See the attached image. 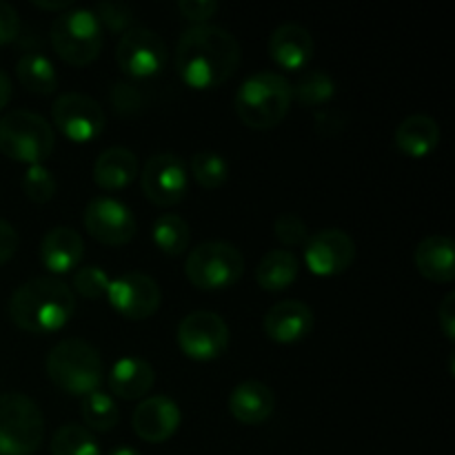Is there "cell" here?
<instances>
[{
	"label": "cell",
	"mask_w": 455,
	"mask_h": 455,
	"mask_svg": "<svg viewBox=\"0 0 455 455\" xmlns=\"http://www.w3.org/2000/svg\"><path fill=\"white\" fill-rule=\"evenodd\" d=\"M240 43L231 31L216 25H194L182 31L173 53V67L182 83L207 92L225 84L238 71Z\"/></svg>",
	"instance_id": "obj_1"
},
{
	"label": "cell",
	"mask_w": 455,
	"mask_h": 455,
	"mask_svg": "<svg viewBox=\"0 0 455 455\" xmlns=\"http://www.w3.org/2000/svg\"><path fill=\"white\" fill-rule=\"evenodd\" d=\"M76 311V296L69 284L52 275L22 283L9 298L13 324L31 333H53L65 327Z\"/></svg>",
	"instance_id": "obj_2"
},
{
	"label": "cell",
	"mask_w": 455,
	"mask_h": 455,
	"mask_svg": "<svg viewBox=\"0 0 455 455\" xmlns=\"http://www.w3.org/2000/svg\"><path fill=\"white\" fill-rule=\"evenodd\" d=\"M291 83L283 74L267 69L247 76L234 98L235 114L251 129L280 124L291 109Z\"/></svg>",
	"instance_id": "obj_3"
},
{
	"label": "cell",
	"mask_w": 455,
	"mask_h": 455,
	"mask_svg": "<svg viewBox=\"0 0 455 455\" xmlns=\"http://www.w3.org/2000/svg\"><path fill=\"white\" fill-rule=\"evenodd\" d=\"M44 367H47L49 380L58 389L80 395V398L98 391L102 373H105L100 351L83 338H67L58 342L49 351Z\"/></svg>",
	"instance_id": "obj_4"
},
{
	"label": "cell",
	"mask_w": 455,
	"mask_h": 455,
	"mask_svg": "<svg viewBox=\"0 0 455 455\" xmlns=\"http://www.w3.org/2000/svg\"><path fill=\"white\" fill-rule=\"evenodd\" d=\"M56 147L53 127L40 114L13 109L0 118V151L16 163L43 164Z\"/></svg>",
	"instance_id": "obj_5"
},
{
	"label": "cell",
	"mask_w": 455,
	"mask_h": 455,
	"mask_svg": "<svg viewBox=\"0 0 455 455\" xmlns=\"http://www.w3.org/2000/svg\"><path fill=\"white\" fill-rule=\"evenodd\" d=\"M44 440V416L25 394L0 395V455H34Z\"/></svg>",
	"instance_id": "obj_6"
},
{
	"label": "cell",
	"mask_w": 455,
	"mask_h": 455,
	"mask_svg": "<svg viewBox=\"0 0 455 455\" xmlns=\"http://www.w3.org/2000/svg\"><path fill=\"white\" fill-rule=\"evenodd\" d=\"M244 274V258L235 244L212 240L191 249L185 262V275L196 289L218 291L234 287Z\"/></svg>",
	"instance_id": "obj_7"
},
{
	"label": "cell",
	"mask_w": 455,
	"mask_h": 455,
	"mask_svg": "<svg viewBox=\"0 0 455 455\" xmlns=\"http://www.w3.org/2000/svg\"><path fill=\"white\" fill-rule=\"evenodd\" d=\"M52 47L74 67L92 65L102 49V25L92 9H71L52 22Z\"/></svg>",
	"instance_id": "obj_8"
},
{
	"label": "cell",
	"mask_w": 455,
	"mask_h": 455,
	"mask_svg": "<svg viewBox=\"0 0 455 455\" xmlns=\"http://www.w3.org/2000/svg\"><path fill=\"white\" fill-rule=\"evenodd\" d=\"M169 49L156 31L147 27H132L124 31L116 47L118 69L129 78H151L167 67Z\"/></svg>",
	"instance_id": "obj_9"
},
{
	"label": "cell",
	"mask_w": 455,
	"mask_h": 455,
	"mask_svg": "<svg viewBox=\"0 0 455 455\" xmlns=\"http://www.w3.org/2000/svg\"><path fill=\"white\" fill-rule=\"evenodd\" d=\"M229 324L213 311H194L178 324V345L182 354L198 363L220 358L229 347Z\"/></svg>",
	"instance_id": "obj_10"
},
{
	"label": "cell",
	"mask_w": 455,
	"mask_h": 455,
	"mask_svg": "<svg viewBox=\"0 0 455 455\" xmlns=\"http://www.w3.org/2000/svg\"><path fill=\"white\" fill-rule=\"evenodd\" d=\"M52 120L58 132L76 145H84L98 138L105 129V111L87 93L69 92L56 98Z\"/></svg>",
	"instance_id": "obj_11"
},
{
	"label": "cell",
	"mask_w": 455,
	"mask_h": 455,
	"mask_svg": "<svg viewBox=\"0 0 455 455\" xmlns=\"http://www.w3.org/2000/svg\"><path fill=\"white\" fill-rule=\"evenodd\" d=\"M142 191L158 207H173L182 203L189 191V169L176 154H156L147 160L140 176Z\"/></svg>",
	"instance_id": "obj_12"
},
{
	"label": "cell",
	"mask_w": 455,
	"mask_h": 455,
	"mask_svg": "<svg viewBox=\"0 0 455 455\" xmlns=\"http://www.w3.org/2000/svg\"><path fill=\"white\" fill-rule=\"evenodd\" d=\"M84 229L107 247H123L132 243L138 225L127 204L109 196H98L84 209Z\"/></svg>",
	"instance_id": "obj_13"
},
{
	"label": "cell",
	"mask_w": 455,
	"mask_h": 455,
	"mask_svg": "<svg viewBox=\"0 0 455 455\" xmlns=\"http://www.w3.org/2000/svg\"><path fill=\"white\" fill-rule=\"evenodd\" d=\"M107 300L127 320H147L158 311L163 291L151 275L140 271H129L111 280Z\"/></svg>",
	"instance_id": "obj_14"
},
{
	"label": "cell",
	"mask_w": 455,
	"mask_h": 455,
	"mask_svg": "<svg viewBox=\"0 0 455 455\" xmlns=\"http://www.w3.org/2000/svg\"><path fill=\"white\" fill-rule=\"evenodd\" d=\"M355 258V243L347 231L323 229L305 243V262L311 274L320 278L338 275L351 267Z\"/></svg>",
	"instance_id": "obj_15"
},
{
	"label": "cell",
	"mask_w": 455,
	"mask_h": 455,
	"mask_svg": "<svg viewBox=\"0 0 455 455\" xmlns=\"http://www.w3.org/2000/svg\"><path fill=\"white\" fill-rule=\"evenodd\" d=\"M180 409L167 395L145 398L132 416V425L138 438L151 444H160L172 438L180 427Z\"/></svg>",
	"instance_id": "obj_16"
},
{
	"label": "cell",
	"mask_w": 455,
	"mask_h": 455,
	"mask_svg": "<svg viewBox=\"0 0 455 455\" xmlns=\"http://www.w3.org/2000/svg\"><path fill=\"white\" fill-rule=\"evenodd\" d=\"M314 311L302 300H283L271 307L262 320V329L269 340L278 345H293L305 340L314 329Z\"/></svg>",
	"instance_id": "obj_17"
},
{
	"label": "cell",
	"mask_w": 455,
	"mask_h": 455,
	"mask_svg": "<svg viewBox=\"0 0 455 455\" xmlns=\"http://www.w3.org/2000/svg\"><path fill=\"white\" fill-rule=\"evenodd\" d=\"M314 36L298 22H284L275 27L269 38L271 60L284 71H300L314 58Z\"/></svg>",
	"instance_id": "obj_18"
},
{
	"label": "cell",
	"mask_w": 455,
	"mask_h": 455,
	"mask_svg": "<svg viewBox=\"0 0 455 455\" xmlns=\"http://www.w3.org/2000/svg\"><path fill=\"white\" fill-rule=\"evenodd\" d=\"M83 256L84 240L74 227H56L40 243V260L52 274H67L80 265Z\"/></svg>",
	"instance_id": "obj_19"
},
{
	"label": "cell",
	"mask_w": 455,
	"mask_h": 455,
	"mask_svg": "<svg viewBox=\"0 0 455 455\" xmlns=\"http://www.w3.org/2000/svg\"><path fill=\"white\" fill-rule=\"evenodd\" d=\"M275 395L260 380H244L229 395V411L243 425H260L274 413Z\"/></svg>",
	"instance_id": "obj_20"
},
{
	"label": "cell",
	"mask_w": 455,
	"mask_h": 455,
	"mask_svg": "<svg viewBox=\"0 0 455 455\" xmlns=\"http://www.w3.org/2000/svg\"><path fill=\"white\" fill-rule=\"evenodd\" d=\"M111 394L123 400H140L151 391L156 382V371L147 360L138 355H124L109 369Z\"/></svg>",
	"instance_id": "obj_21"
},
{
	"label": "cell",
	"mask_w": 455,
	"mask_h": 455,
	"mask_svg": "<svg viewBox=\"0 0 455 455\" xmlns=\"http://www.w3.org/2000/svg\"><path fill=\"white\" fill-rule=\"evenodd\" d=\"M453 240L449 235H427L413 253L416 269L431 283H451L455 278Z\"/></svg>",
	"instance_id": "obj_22"
},
{
	"label": "cell",
	"mask_w": 455,
	"mask_h": 455,
	"mask_svg": "<svg viewBox=\"0 0 455 455\" xmlns=\"http://www.w3.org/2000/svg\"><path fill=\"white\" fill-rule=\"evenodd\" d=\"M138 176V158L127 147H109L93 164V182L105 191H118Z\"/></svg>",
	"instance_id": "obj_23"
},
{
	"label": "cell",
	"mask_w": 455,
	"mask_h": 455,
	"mask_svg": "<svg viewBox=\"0 0 455 455\" xmlns=\"http://www.w3.org/2000/svg\"><path fill=\"white\" fill-rule=\"evenodd\" d=\"M395 147L409 158H425L438 147L440 124L427 114H413L395 129Z\"/></svg>",
	"instance_id": "obj_24"
},
{
	"label": "cell",
	"mask_w": 455,
	"mask_h": 455,
	"mask_svg": "<svg viewBox=\"0 0 455 455\" xmlns=\"http://www.w3.org/2000/svg\"><path fill=\"white\" fill-rule=\"evenodd\" d=\"M300 274V262L289 249H271L258 262L256 280L265 291H283L291 287Z\"/></svg>",
	"instance_id": "obj_25"
},
{
	"label": "cell",
	"mask_w": 455,
	"mask_h": 455,
	"mask_svg": "<svg viewBox=\"0 0 455 455\" xmlns=\"http://www.w3.org/2000/svg\"><path fill=\"white\" fill-rule=\"evenodd\" d=\"M16 76L22 87L38 96H49L58 89V74L53 62L43 53H25L16 65Z\"/></svg>",
	"instance_id": "obj_26"
},
{
	"label": "cell",
	"mask_w": 455,
	"mask_h": 455,
	"mask_svg": "<svg viewBox=\"0 0 455 455\" xmlns=\"http://www.w3.org/2000/svg\"><path fill=\"white\" fill-rule=\"evenodd\" d=\"M151 238L164 256H182L191 243L189 222L176 213H163L151 227Z\"/></svg>",
	"instance_id": "obj_27"
},
{
	"label": "cell",
	"mask_w": 455,
	"mask_h": 455,
	"mask_svg": "<svg viewBox=\"0 0 455 455\" xmlns=\"http://www.w3.org/2000/svg\"><path fill=\"white\" fill-rule=\"evenodd\" d=\"M291 93L300 105L323 107L336 96V80L323 69L302 71L296 84H291Z\"/></svg>",
	"instance_id": "obj_28"
},
{
	"label": "cell",
	"mask_w": 455,
	"mask_h": 455,
	"mask_svg": "<svg viewBox=\"0 0 455 455\" xmlns=\"http://www.w3.org/2000/svg\"><path fill=\"white\" fill-rule=\"evenodd\" d=\"M80 411H83L84 427L100 431V434L114 429L120 420L118 404L105 391H92L89 395H84L83 403H80Z\"/></svg>",
	"instance_id": "obj_29"
},
{
	"label": "cell",
	"mask_w": 455,
	"mask_h": 455,
	"mask_svg": "<svg viewBox=\"0 0 455 455\" xmlns=\"http://www.w3.org/2000/svg\"><path fill=\"white\" fill-rule=\"evenodd\" d=\"M49 449H52V455H100V447L92 431L74 422L60 427L53 434Z\"/></svg>",
	"instance_id": "obj_30"
},
{
	"label": "cell",
	"mask_w": 455,
	"mask_h": 455,
	"mask_svg": "<svg viewBox=\"0 0 455 455\" xmlns=\"http://www.w3.org/2000/svg\"><path fill=\"white\" fill-rule=\"evenodd\" d=\"M189 173L204 189H218L229 178V164L216 151H198L189 160Z\"/></svg>",
	"instance_id": "obj_31"
},
{
	"label": "cell",
	"mask_w": 455,
	"mask_h": 455,
	"mask_svg": "<svg viewBox=\"0 0 455 455\" xmlns=\"http://www.w3.org/2000/svg\"><path fill=\"white\" fill-rule=\"evenodd\" d=\"M22 189H25V196L31 203L44 204L56 196V176L44 164H31V167H27L25 178H22Z\"/></svg>",
	"instance_id": "obj_32"
},
{
	"label": "cell",
	"mask_w": 455,
	"mask_h": 455,
	"mask_svg": "<svg viewBox=\"0 0 455 455\" xmlns=\"http://www.w3.org/2000/svg\"><path fill=\"white\" fill-rule=\"evenodd\" d=\"M109 284L111 278L107 275L105 269H100V267H83V269L76 271L71 291H78L87 300H98V298H107Z\"/></svg>",
	"instance_id": "obj_33"
},
{
	"label": "cell",
	"mask_w": 455,
	"mask_h": 455,
	"mask_svg": "<svg viewBox=\"0 0 455 455\" xmlns=\"http://www.w3.org/2000/svg\"><path fill=\"white\" fill-rule=\"evenodd\" d=\"M275 238L284 244V247H300L309 240L307 234V225L298 213H283L274 225Z\"/></svg>",
	"instance_id": "obj_34"
},
{
	"label": "cell",
	"mask_w": 455,
	"mask_h": 455,
	"mask_svg": "<svg viewBox=\"0 0 455 455\" xmlns=\"http://www.w3.org/2000/svg\"><path fill=\"white\" fill-rule=\"evenodd\" d=\"M98 22H105L111 31H124L133 22V13L127 4L123 3H100L96 7Z\"/></svg>",
	"instance_id": "obj_35"
},
{
	"label": "cell",
	"mask_w": 455,
	"mask_h": 455,
	"mask_svg": "<svg viewBox=\"0 0 455 455\" xmlns=\"http://www.w3.org/2000/svg\"><path fill=\"white\" fill-rule=\"evenodd\" d=\"M178 12L182 13V18L191 22H198V25H207L209 18L216 16L218 3L216 0H180L178 3Z\"/></svg>",
	"instance_id": "obj_36"
},
{
	"label": "cell",
	"mask_w": 455,
	"mask_h": 455,
	"mask_svg": "<svg viewBox=\"0 0 455 455\" xmlns=\"http://www.w3.org/2000/svg\"><path fill=\"white\" fill-rule=\"evenodd\" d=\"M20 31V18L13 4L0 0V44L12 43Z\"/></svg>",
	"instance_id": "obj_37"
},
{
	"label": "cell",
	"mask_w": 455,
	"mask_h": 455,
	"mask_svg": "<svg viewBox=\"0 0 455 455\" xmlns=\"http://www.w3.org/2000/svg\"><path fill=\"white\" fill-rule=\"evenodd\" d=\"M438 323L444 338L449 342L455 340V293L449 291L438 307Z\"/></svg>",
	"instance_id": "obj_38"
},
{
	"label": "cell",
	"mask_w": 455,
	"mask_h": 455,
	"mask_svg": "<svg viewBox=\"0 0 455 455\" xmlns=\"http://www.w3.org/2000/svg\"><path fill=\"white\" fill-rule=\"evenodd\" d=\"M18 244H20L18 231L13 229L12 222H7L0 218V265H4L7 260H12L13 253L18 251Z\"/></svg>",
	"instance_id": "obj_39"
},
{
	"label": "cell",
	"mask_w": 455,
	"mask_h": 455,
	"mask_svg": "<svg viewBox=\"0 0 455 455\" xmlns=\"http://www.w3.org/2000/svg\"><path fill=\"white\" fill-rule=\"evenodd\" d=\"M111 100H114L116 111H133L138 107V93L127 84H116Z\"/></svg>",
	"instance_id": "obj_40"
},
{
	"label": "cell",
	"mask_w": 455,
	"mask_h": 455,
	"mask_svg": "<svg viewBox=\"0 0 455 455\" xmlns=\"http://www.w3.org/2000/svg\"><path fill=\"white\" fill-rule=\"evenodd\" d=\"M9 100H12V80L0 69V111L9 105Z\"/></svg>",
	"instance_id": "obj_41"
},
{
	"label": "cell",
	"mask_w": 455,
	"mask_h": 455,
	"mask_svg": "<svg viewBox=\"0 0 455 455\" xmlns=\"http://www.w3.org/2000/svg\"><path fill=\"white\" fill-rule=\"evenodd\" d=\"M34 4L43 9H67L71 7V0H56V3H43V0H36Z\"/></svg>",
	"instance_id": "obj_42"
},
{
	"label": "cell",
	"mask_w": 455,
	"mask_h": 455,
	"mask_svg": "<svg viewBox=\"0 0 455 455\" xmlns=\"http://www.w3.org/2000/svg\"><path fill=\"white\" fill-rule=\"evenodd\" d=\"M107 455H140V451H136V449H132V447H118Z\"/></svg>",
	"instance_id": "obj_43"
}]
</instances>
